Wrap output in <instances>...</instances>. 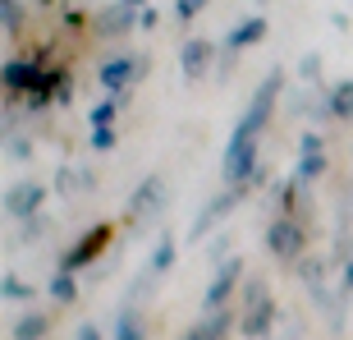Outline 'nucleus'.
Wrapping results in <instances>:
<instances>
[{"instance_id":"20","label":"nucleus","mask_w":353,"mask_h":340,"mask_svg":"<svg viewBox=\"0 0 353 340\" xmlns=\"http://www.w3.org/2000/svg\"><path fill=\"white\" fill-rule=\"evenodd\" d=\"M51 299L60 303V308L79 299V281H74V272H60V267H55V276H51Z\"/></svg>"},{"instance_id":"4","label":"nucleus","mask_w":353,"mask_h":340,"mask_svg":"<svg viewBox=\"0 0 353 340\" xmlns=\"http://www.w3.org/2000/svg\"><path fill=\"white\" fill-rule=\"evenodd\" d=\"M239 281H243V258H225L221 267H216V276H211L207 294H202V313H221V308H230Z\"/></svg>"},{"instance_id":"30","label":"nucleus","mask_w":353,"mask_h":340,"mask_svg":"<svg viewBox=\"0 0 353 340\" xmlns=\"http://www.w3.org/2000/svg\"><path fill=\"white\" fill-rule=\"evenodd\" d=\"M5 152H10V161H14V157H19V161H28V152H32V147H28L23 138H14V133H10V147H5Z\"/></svg>"},{"instance_id":"1","label":"nucleus","mask_w":353,"mask_h":340,"mask_svg":"<svg viewBox=\"0 0 353 340\" xmlns=\"http://www.w3.org/2000/svg\"><path fill=\"white\" fill-rule=\"evenodd\" d=\"M280 88H285V74H280V69H271V74L257 83L248 111H243V120L234 124V133H230V138H248V143H257V138H262V129L271 124V111H275V97H280Z\"/></svg>"},{"instance_id":"29","label":"nucleus","mask_w":353,"mask_h":340,"mask_svg":"<svg viewBox=\"0 0 353 340\" xmlns=\"http://www.w3.org/2000/svg\"><path fill=\"white\" fill-rule=\"evenodd\" d=\"M340 299H353V253L344 258V272H340Z\"/></svg>"},{"instance_id":"13","label":"nucleus","mask_w":353,"mask_h":340,"mask_svg":"<svg viewBox=\"0 0 353 340\" xmlns=\"http://www.w3.org/2000/svg\"><path fill=\"white\" fill-rule=\"evenodd\" d=\"M211 55H216V46H211V41L188 37V41H183V51H179V60H183V79L197 83V79H202V74L211 69Z\"/></svg>"},{"instance_id":"14","label":"nucleus","mask_w":353,"mask_h":340,"mask_svg":"<svg viewBox=\"0 0 353 340\" xmlns=\"http://www.w3.org/2000/svg\"><path fill=\"white\" fill-rule=\"evenodd\" d=\"M262 37H266V19H262V14H252V19H243L239 28H230L225 51H248V46H257Z\"/></svg>"},{"instance_id":"22","label":"nucleus","mask_w":353,"mask_h":340,"mask_svg":"<svg viewBox=\"0 0 353 340\" xmlns=\"http://www.w3.org/2000/svg\"><path fill=\"white\" fill-rule=\"evenodd\" d=\"M0 294H5L10 303H28V299H32V285H28V281H19L14 272H5V281H0Z\"/></svg>"},{"instance_id":"23","label":"nucleus","mask_w":353,"mask_h":340,"mask_svg":"<svg viewBox=\"0 0 353 340\" xmlns=\"http://www.w3.org/2000/svg\"><path fill=\"white\" fill-rule=\"evenodd\" d=\"M0 28H5L10 37L23 28V10H19V0H0Z\"/></svg>"},{"instance_id":"33","label":"nucleus","mask_w":353,"mask_h":340,"mask_svg":"<svg viewBox=\"0 0 353 340\" xmlns=\"http://www.w3.org/2000/svg\"><path fill=\"white\" fill-rule=\"evenodd\" d=\"M124 5H129V10H147V5H143V0H124Z\"/></svg>"},{"instance_id":"3","label":"nucleus","mask_w":353,"mask_h":340,"mask_svg":"<svg viewBox=\"0 0 353 340\" xmlns=\"http://www.w3.org/2000/svg\"><path fill=\"white\" fill-rule=\"evenodd\" d=\"M110 239H115V225H105V221L92 225L88 235H79V244H74V249H65V258H60V272H83V267H92V262L110 249Z\"/></svg>"},{"instance_id":"26","label":"nucleus","mask_w":353,"mask_h":340,"mask_svg":"<svg viewBox=\"0 0 353 340\" xmlns=\"http://www.w3.org/2000/svg\"><path fill=\"white\" fill-rule=\"evenodd\" d=\"M46 230H51V221H46V216H32V221L23 225V235H19V244H37V239L46 235Z\"/></svg>"},{"instance_id":"9","label":"nucleus","mask_w":353,"mask_h":340,"mask_svg":"<svg viewBox=\"0 0 353 340\" xmlns=\"http://www.w3.org/2000/svg\"><path fill=\"white\" fill-rule=\"evenodd\" d=\"M41 202H46V184L19 180L10 193H5V216H10V221H32V216H41Z\"/></svg>"},{"instance_id":"12","label":"nucleus","mask_w":353,"mask_h":340,"mask_svg":"<svg viewBox=\"0 0 353 340\" xmlns=\"http://www.w3.org/2000/svg\"><path fill=\"white\" fill-rule=\"evenodd\" d=\"M234 322H239V313H234V308H221V313H207L202 322H193V327L183 331V340H225Z\"/></svg>"},{"instance_id":"16","label":"nucleus","mask_w":353,"mask_h":340,"mask_svg":"<svg viewBox=\"0 0 353 340\" xmlns=\"http://www.w3.org/2000/svg\"><path fill=\"white\" fill-rule=\"evenodd\" d=\"M51 336V317L46 313H23L10 327V340H46Z\"/></svg>"},{"instance_id":"27","label":"nucleus","mask_w":353,"mask_h":340,"mask_svg":"<svg viewBox=\"0 0 353 340\" xmlns=\"http://www.w3.org/2000/svg\"><path fill=\"white\" fill-rule=\"evenodd\" d=\"M299 74H303L307 83H316V79H321V55H316V51H307V55L299 60Z\"/></svg>"},{"instance_id":"11","label":"nucleus","mask_w":353,"mask_h":340,"mask_svg":"<svg viewBox=\"0 0 353 340\" xmlns=\"http://www.w3.org/2000/svg\"><path fill=\"white\" fill-rule=\"evenodd\" d=\"M138 14H143V10H129L124 0H115L110 10L97 14V37H124L129 28H138Z\"/></svg>"},{"instance_id":"24","label":"nucleus","mask_w":353,"mask_h":340,"mask_svg":"<svg viewBox=\"0 0 353 340\" xmlns=\"http://www.w3.org/2000/svg\"><path fill=\"white\" fill-rule=\"evenodd\" d=\"M202 10H207V0H174V19L179 23H193Z\"/></svg>"},{"instance_id":"19","label":"nucleus","mask_w":353,"mask_h":340,"mask_svg":"<svg viewBox=\"0 0 353 340\" xmlns=\"http://www.w3.org/2000/svg\"><path fill=\"white\" fill-rule=\"evenodd\" d=\"M321 175H326V152H303L299 166H294V180L312 184V180H321Z\"/></svg>"},{"instance_id":"8","label":"nucleus","mask_w":353,"mask_h":340,"mask_svg":"<svg viewBox=\"0 0 353 340\" xmlns=\"http://www.w3.org/2000/svg\"><path fill=\"white\" fill-rule=\"evenodd\" d=\"M46 65H41V55H14L5 60V97H32V88L41 83Z\"/></svg>"},{"instance_id":"32","label":"nucleus","mask_w":353,"mask_h":340,"mask_svg":"<svg viewBox=\"0 0 353 340\" xmlns=\"http://www.w3.org/2000/svg\"><path fill=\"white\" fill-rule=\"evenodd\" d=\"M157 23H161L157 10H143V14H138V28H157Z\"/></svg>"},{"instance_id":"25","label":"nucleus","mask_w":353,"mask_h":340,"mask_svg":"<svg viewBox=\"0 0 353 340\" xmlns=\"http://www.w3.org/2000/svg\"><path fill=\"white\" fill-rule=\"evenodd\" d=\"M115 143H119V129H115V124H105V129H92V147H97V152H110Z\"/></svg>"},{"instance_id":"31","label":"nucleus","mask_w":353,"mask_h":340,"mask_svg":"<svg viewBox=\"0 0 353 340\" xmlns=\"http://www.w3.org/2000/svg\"><path fill=\"white\" fill-rule=\"evenodd\" d=\"M79 340H105V336H101V327H92V322H83V327H79Z\"/></svg>"},{"instance_id":"17","label":"nucleus","mask_w":353,"mask_h":340,"mask_svg":"<svg viewBox=\"0 0 353 340\" xmlns=\"http://www.w3.org/2000/svg\"><path fill=\"white\" fill-rule=\"evenodd\" d=\"M115 340H147V322H143V313H138L133 303H124V308H119V317H115Z\"/></svg>"},{"instance_id":"2","label":"nucleus","mask_w":353,"mask_h":340,"mask_svg":"<svg viewBox=\"0 0 353 340\" xmlns=\"http://www.w3.org/2000/svg\"><path fill=\"white\" fill-rule=\"evenodd\" d=\"M303 249H307V230H303L299 216H275L266 225V253L275 262H299Z\"/></svg>"},{"instance_id":"15","label":"nucleus","mask_w":353,"mask_h":340,"mask_svg":"<svg viewBox=\"0 0 353 340\" xmlns=\"http://www.w3.org/2000/svg\"><path fill=\"white\" fill-rule=\"evenodd\" d=\"M92 170L83 166H65V170H55V193L60 198H79V193H92Z\"/></svg>"},{"instance_id":"5","label":"nucleus","mask_w":353,"mask_h":340,"mask_svg":"<svg viewBox=\"0 0 353 340\" xmlns=\"http://www.w3.org/2000/svg\"><path fill=\"white\" fill-rule=\"evenodd\" d=\"M161 207H165V180H161V175H147V180L129 193V225L138 230V225L157 221Z\"/></svg>"},{"instance_id":"28","label":"nucleus","mask_w":353,"mask_h":340,"mask_svg":"<svg viewBox=\"0 0 353 340\" xmlns=\"http://www.w3.org/2000/svg\"><path fill=\"white\" fill-rule=\"evenodd\" d=\"M299 152H326V138H321V129H307V133H303Z\"/></svg>"},{"instance_id":"10","label":"nucleus","mask_w":353,"mask_h":340,"mask_svg":"<svg viewBox=\"0 0 353 340\" xmlns=\"http://www.w3.org/2000/svg\"><path fill=\"white\" fill-rule=\"evenodd\" d=\"M275 317H280V308H275L271 294H266V299H257V303H248V308H239V336L266 340L275 331Z\"/></svg>"},{"instance_id":"21","label":"nucleus","mask_w":353,"mask_h":340,"mask_svg":"<svg viewBox=\"0 0 353 340\" xmlns=\"http://www.w3.org/2000/svg\"><path fill=\"white\" fill-rule=\"evenodd\" d=\"M330 111H335V120H353V79L330 88Z\"/></svg>"},{"instance_id":"18","label":"nucleus","mask_w":353,"mask_h":340,"mask_svg":"<svg viewBox=\"0 0 353 340\" xmlns=\"http://www.w3.org/2000/svg\"><path fill=\"white\" fill-rule=\"evenodd\" d=\"M174 258H179V244H174V235L165 230V235L157 239V249H152V262H147V272H157V276H165L174 267Z\"/></svg>"},{"instance_id":"34","label":"nucleus","mask_w":353,"mask_h":340,"mask_svg":"<svg viewBox=\"0 0 353 340\" xmlns=\"http://www.w3.org/2000/svg\"><path fill=\"white\" fill-rule=\"evenodd\" d=\"M41 5H46V0H41Z\"/></svg>"},{"instance_id":"6","label":"nucleus","mask_w":353,"mask_h":340,"mask_svg":"<svg viewBox=\"0 0 353 340\" xmlns=\"http://www.w3.org/2000/svg\"><path fill=\"white\" fill-rule=\"evenodd\" d=\"M143 74H147V55H110V60L97 69V83H101L105 92H129Z\"/></svg>"},{"instance_id":"7","label":"nucleus","mask_w":353,"mask_h":340,"mask_svg":"<svg viewBox=\"0 0 353 340\" xmlns=\"http://www.w3.org/2000/svg\"><path fill=\"white\" fill-rule=\"evenodd\" d=\"M243 193H248V189H234V184H225V193H216V198L207 202V207H202V211L193 216V225H188V239L197 244L202 235H211V230H216V225H221L225 216H230V211L239 207V198H243Z\"/></svg>"}]
</instances>
